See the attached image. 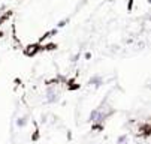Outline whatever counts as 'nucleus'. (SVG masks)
<instances>
[{"instance_id":"1","label":"nucleus","mask_w":151,"mask_h":144,"mask_svg":"<svg viewBox=\"0 0 151 144\" xmlns=\"http://www.w3.org/2000/svg\"><path fill=\"white\" fill-rule=\"evenodd\" d=\"M45 101H47V104H57V102L60 101V93H58L54 87H50V89L47 90Z\"/></svg>"},{"instance_id":"4","label":"nucleus","mask_w":151,"mask_h":144,"mask_svg":"<svg viewBox=\"0 0 151 144\" xmlns=\"http://www.w3.org/2000/svg\"><path fill=\"white\" fill-rule=\"evenodd\" d=\"M99 113H100V110H99V108H94V110L88 114V120H90L91 123H94L96 119H97V116H99Z\"/></svg>"},{"instance_id":"6","label":"nucleus","mask_w":151,"mask_h":144,"mask_svg":"<svg viewBox=\"0 0 151 144\" xmlns=\"http://www.w3.org/2000/svg\"><path fill=\"white\" fill-rule=\"evenodd\" d=\"M66 23H68V20H63V21H60V23H58V27H63Z\"/></svg>"},{"instance_id":"2","label":"nucleus","mask_w":151,"mask_h":144,"mask_svg":"<svg viewBox=\"0 0 151 144\" xmlns=\"http://www.w3.org/2000/svg\"><path fill=\"white\" fill-rule=\"evenodd\" d=\"M88 84L93 86V87H96V89H99V87L103 86V78H102L100 75L94 74V75H91V77L88 78Z\"/></svg>"},{"instance_id":"5","label":"nucleus","mask_w":151,"mask_h":144,"mask_svg":"<svg viewBox=\"0 0 151 144\" xmlns=\"http://www.w3.org/2000/svg\"><path fill=\"white\" fill-rule=\"evenodd\" d=\"M117 144H129V135L127 134H123L117 138Z\"/></svg>"},{"instance_id":"3","label":"nucleus","mask_w":151,"mask_h":144,"mask_svg":"<svg viewBox=\"0 0 151 144\" xmlns=\"http://www.w3.org/2000/svg\"><path fill=\"white\" fill-rule=\"evenodd\" d=\"M15 125H17L18 128H24V126L27 125V116H19V117H17Z\"/></svg>"}]
</instances>
